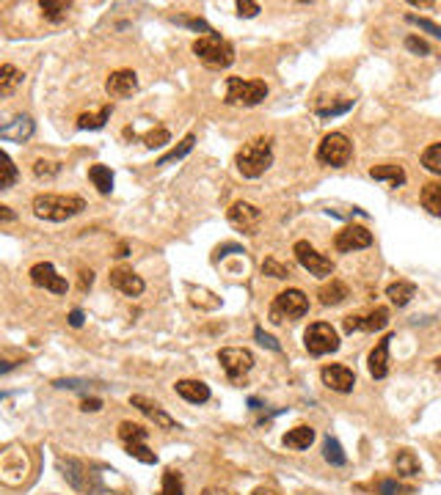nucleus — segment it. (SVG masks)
Wrapping results in <instances>:
<instances>
[{
  "label": "nucleus",
  "instance_id": "nucleus-33",
  "mask_svg": "<svg viewBox=\"0 0 441 495\" xmlns=\"http://www.w3.org/2000/svg\"><path fill=\"white\" fill-rule=\"evenodd\" d=\"M323 457H326V462H331L334 468H342L345 462H348V454L342 451V446H339L337 438H326V443H323Z\"/></svg>",
  "mask_w": 441,
  "mask_h": 495
},
{
  "label": "nucleus",
  "instance_id": "nucleus-9",
  "mask_svg": "<svg viewBox=\"0 0 441 495\" xmlns=\"http://www.w3.org/2000/svg\"><path fill=\"white\" fill-rule=\"evenodd\" d=\"M292 253H295L298 264L309 272V275L326 278V275H331V272H334V262H331V259H326L323 253H317V250H314L307 240H298V243L292 245Z\"/></svg>",
  "mask_w": 441,
  "mask_h": 495
},
{
  "label": "nucleus",
  "instance_id": "nucleus-25",
  "mask_svg": "<svg viewBox=\"0 0 441 495\" xmlns=\"http://www.w3.org/2000/svg\"><path fill=\"white\" fill-rule=\"evenodd\" d=\"M317 297H320V303H323V305H339L345 297H350V292H348V286H345L342 281H337V278H334L331 284L320 286Z\"/></svg>",
  "mask_w": 441,
  "mask_h": 495
},
{
  "label": "nucleus",
  "instance_id": "nucleus-24",
  "mask_svg": "<svg viewBox=\"0 0 441 495\" xmlns=\"http://www.w3.org/2000/svg\"><path fill=\"white\" fill-rule=\"evenodd\" d=\"M414 295H416V286L411 281H394V284H389V289H386V297H389L397 308L408 305Z\"/></svg>",
  "mask_w": 441,
  "mask_h": 495
},
{
  "label": "nucleus",
  "instance_id": "nucleus-21",
  "mask_svg": "<svg viewBox=\"0 0 441 495\" xmlns=\"http://www.w3.org/2000/svg\"><path fill=\"white\" fill-rule=\"evenodd\" d=\"M33 135V122H30V116H17L11 124H6L3 129H0V138L3 141H17V144H23Z\"/></svg>",
  "mask_w": 441,
  "mask_h": 495
},
{
  "label": "nucleus",
  "instance_id": "nucleus-28",
  "mask_svg": "<svg viewBox=\"0 0 441 495\" xmlns=\"http://www.w3.org/2000/svg\"><path fill=\"white\" fill-rule=\"evenodd\" d=\"M88 179L94 182V187H97L103 196H108V193L113 190V171H110L108 165H91V168H88Z\"/></svg>",
  "mask_w": 441,
  "mask_h": 495
},
{
  "label": "nucleus",
  "instance_id": "nucleus-35",
  "mask_svg": "<svg viewBox=\"0 0 441 495\" xmlns=\"http://www.w3.org/2000/svg\"><path fill=\"white\" fill-rule=\"evenodd\" d=\"M422 165L430 173L441 176V144H430V146L422 151Z\"/></svg>",
  "mask_w": 441,
  "mask_h": 495
},
{
  "label": "nucleus",
  "instance_id": "nucleus-4",
  "mask_svg": "<svg viewBox=\"0 0 441 495\" xmlns=\"http://www.w3.org/2000/svg\"><path fill=\"white\" fill-rule=\"evenodd\" d=\"M265 97H268L265 80H243V77H229L227 80V105L254 107Z\"/></svg>",
  "mask_w": 441,
  "mask_h": 495
},
{
  "label": "nucleus",
  "instance_id": "nucleus-36",
  "mask_svg": "<svg viewBox=\"0 0 441 495\" xmlns=\"http://www.w3.org/2000/svg\"><path fill=\"white\" fill-rule=\"evenodd\" d=\"M0 171H3V176H0V190H8L14 182H17V165H14V160L8 157V154H3L0 157Z\"/></svg>",
  "mask_w": 441,
  "mask_h": 495
},
{
  "label": "nucleus",
  "instance_id": "nucleus-32",
  "mask_svg": "<svg viewBox=\"0 0 441 495\" xmlns=\"http://www.w3.org/2000/svg\"><path fill=\"white\" fill-rule=\"evenodd\" d=\"M39 8H42V14H45V20H50V23H61L72 6H69L67 0H42Z\"/></svg>",
  "mask_w": 441,
  "mask_h": 495
},
{
  "label": "nucleus",
  "instance_id": "nucleus-42",
  "mask_svg": "<svg viewBox=\"0 0 441 495\" xmlns=\"http://www.w3.org/2000/svg\"><path fill=\"white\" fill-rule=\"evenodd\" d=\"M411 25H416V28H422V30H428L430 36H436V39H441V28L436 23H430V20H422V17H416V14H408L406 17Z\"/></svg>",
  "mask_w": 441,
  "mask_h": 495
},
{
  "label": "nucleus",
  "instance_id": "nucleus-22",
  "mask_svg": "<svg viewBox=\"0 0 441 495\" xmlns=\"http://www.w3.org/2000/svg\"><path fill=\"white\" fill-rule=\"evenodd\" d=\"M370 176L378 179V182H389L391 187H403V185H406V171H403L400 165H394V163L370 168Z\"/></svg>",
  "mask_w": 441,
  "mask_h": 495
},
{
  "label": "nucleus",
  "instance_id": "nucleus-12",
  "mask_svg": "<svg viewBox=\"0 0 441 495\" xmlns=\"http://www.w3.org/2000/svg\"><path fill=\"white\" fill-rule=\"evenodd\" d=\"M229 223L243 234H257V228L262 223V212L248 201H234L229 206Z\"/></svg>",
  "mask_w": 441,
  "mask_h": 495
},
{
  "label": "nucleus",
  "instance_id": "nucleus-34",
  "mask_svg": "<svg viewBox=\"0 0 441 495\" xmlns=\"http://www.w3.org/2000/svg\"><path fill=\"white\" fill-rule=\"evenodd\" d=\"M193 144H196V135L190 132V135H185V138H182L180 146H174L168 154H163V157L157 160V165H168V163H174V160H182V157H185V154L193 148Z\"/></svg>",
  "mask_w": 441,
  "mask_h": 495
},
{
  "label": "nucleus",
  "instance_id": "nucleus-19",
  "mask_svg": "<svg viewBox=\"0 0 441 495\" xmlns=\"http://www.w3.org/2000/svg\"><path fill=\"white\" fill-rule=\"evenodd\" d=\"M394 342V336H386V339H381L375 349L370 352V358H367V369L370 374L375 377V380H384L386 374H389V344Z\"/></svg>",
  "mask_w": 441,
  "mask_h": 495
},
{
  "label": "nucleus",
  "instance_id": "nucleus-30",
  "mask_svg": "<svg viewBox=\"0 0 441 495\" xmlns=\"http://www.w3.org/2000/svg\"><path fill=\"white\" fill-rule=\"evenodd\" d=\"M110 113H113V105H105L97 113H83L78 119V127L80 129H103L105 122L110 119Z\"/></svg>",
  "mask_w": 441,
  "mask_h": 495
},
{
  "label": "nucleus",
  "instance_id": "nucleus-3",
  "mask_svg": "<svg viewBox=\"0 0 441 495\" xmlns=\"http://www.w3.org/2000/svg\"><path fill=\"white\" fill-rule=\"evenodd\" d=\"M193 52L207 69H229L234 64V47L224 36H218L215 30L210 36L196 39L193 42Z\"/></svg>",
  "mask_w": 441,
  "mask_h": 495
},
{
  "label": "nucleus",
  "instance_id": "nucleus-2",
  "mask_svg": "<svg viewBox=\"0 0 441 495\" xmlns=\"http://www.w3.org/2000/svg\"><path fill=\"white\" fill-rule=\"evenodd\" d=\"M86 209V201L80 196H58V193H42L33 198V215L42 221L64 223Z\"/></svg>",
  "mask_w": 441,
  "mask_h": 495
},
{
  "label": "nucleus",
  "instance_id": "nucleus-7",
  "mask_svg": "<svg viewBox=\"0 0 441 495\" xmlns=\"http://www.w3.org/2000/svg\"><path fill=\"white\" fill-rule=\"evenodd\" d=\"M350 154H353V144H350L348 135H342V132H328V135L320 141V146H317V160L326 163V165H334V168L348 165Z\"/></svg>",
  "mask_w": 441,
  "mask_h": 495
},
{
  "label": "nucleus",
  "instance_id": "nucleus-31",
  "mask_svg": "<svg viewBox=\"0 0 441 495\" xmlns=\"http://www.w3.org/2000/svg\"><path fill=\"white\" fill-rule=\"evenodd\" d=\"M160 495H185V482H182L180 470L166 468V473H163V484H160Z\"/></svg>",
  "mask_w": 441,
  "mask_h": 495
},
{
  "label": "nucleus",
  "instance_id": "nucleus-49",
  "mask_svg": "<svg viewBox=\"0 0 441 495\" xmlns=\"http://www.w3.org/2000/svg\"><path fill=\"white\" fill-rule=\"evenodd\" d=\"M91 284H94V272H91V270H80V289L86 292Z\"/></svg>",
  "mask_w": 441,
  "mask_h": 495
},
{
  "label": "nucleus",
  "instance_id": "nucleus-39",
  "mask_svg": "<svg viewBox=\"0 0 441 495\" xmlns=\"http://www.w3.org/2000/svg\"><path fill=\"white\" fill-rule=\"evenodd\" d=\"M262 275H270V278L285 281V278H290V267L282 264V262H276V259H265L262 262Z\"/></svg>",
  "mask_w": 441,
  "mask_h": 495
},
{
  "label": "nucleus",
  "instance_id": "nucleus-8",
  "mask_svg": "<svg viewBox=\"0 0 441 495\" xmlns=\"http://www.w3.org/2000/svg\"><path fill=\"white\" fill-rule=\"evenodd\" d=\"M218 361H221L224 371H227V377L234 380V383L243 380L248 371L254 369V355L248 349H243V346H224L218 352Z\"/></svg>",
  "mask_w": 441,
  "mask_h": 495
},
{
  "label": "nucleus",
  "instance_id": "nucleus-11",
  "mask_svg": "<svg viewBox=\"0 0 441 495\" xmlns=\"http://www.w3.org/2000/svg\"><path fill=\"white\" fill-rule=\"evenodd\" d=\"M30 284L33 286H39V289H47L52 295H67V289H69V284L55 272L50 262H39V264H33L30 267Z\"/></svg>",
  "mask_w": 441,
  "mask_h": 495
},
{
  "label": "nucleus",
  "instance_id": "nucleus-5",
  "mask_svg": "<svg viewBox=\"0 0 441 495\" xmlns=\"http://www.w3.org/2000/svg\"><path fill=\"white\" fill-rule=\"evenodd\" d=\"M309 311V297L301 289H285L279 292L273 305H270V322H285V320H301Z\"/></svg>",
  "mask_w": 441,
  "mask_h": 495
},
{
  "label": "nucleus",
  "instance_id": "nucleus-37",
  "mask_svg": "<svg viewBox=\"0 0 441 495\" xmlns=\"http://www.w3.org/2000/svg\"><path fill=\"white\" fill-rule=\"evenodd\" d=\"M419 460H416L411 451H400L397 454V473H403V476H416L419 473Z\"/></svg>",
  "mask_w": 441,
  "mask_h": 495
},
{
  "label": "nucleus",
  "instance_id": "nucleus-17",
  "mask_svg": "<svg viewBox=\"0 0 441 495\" xmlns=\"http://www.w3.org/2000/svg\"><path fill=\"white\" fill-rule=\"evenodd\" d=\"M130 404H132V407H138V410H141V413H144L149 421H155L160 429H180V424L171 419V416H168V413H166V410H163L157 402H152V399L135 394V396H130Z\"/></svg>",
  "mask_w": 441,
  "mask_h": 495
},
{
  "label": "nucleus",
  "instance_id": "nucleus-43",
  "mask_svg": "<svg viewBox=\"0 0 441 495\" xmlns=\"http://www.w3.org/2000/svg\"><path fill=\"white\" fill-rule=\"evenodd\" d=\"M254 339H257V342H260L262 346H268V349H273V352H282V344H279V342H276V339H273L270 333H265L262 327H257V330H254Z\"/></svg>",
  "mask_w": 441,
  "mask_h": 495
},
{
  "label": "nucleus",
  "instance_id": "nucleus-23",
  "mask_svg": "<svg viewBox=\"0 0 441 495\" xmlns=\"http://www.w3.org/2000/svg\"><path fill=\"white\" fill-rule=\"evenodd\" d=\"M314 443V429L311 426H295V429H290L285 435V446L287 448H292V451H304V448H309Z\"/></svg>",
  "mask_w": 441,
  "mask_h": 495
},
{
  "label": "nucleus",
  "instance_id": "nucleus-47",
  "mask_svg": "<svg viewBox=\"0 0 441 495\" xmlns=\"http://www.w3.org/2000/svg\"><path fill=\"white\" fill-rule=\"evenodd\" d=\"M406 47L411 50V52H416V55H430V47H428L422 39H416V36H408V39H406Z\"/></svg>",
  "mask_w": 441,
  "mask_h": 495
},
{
  "label": "nucleus",
  "instance_id": "nucleus-13",
  "mask_svg": "<svg viewBox=\"0 0 441 495\" xmlns=\"http://www.w3.org/2000/svg\"><path fill=\"white\" fill-rule=\"evenodd\" d=\"M339 253H353V250H362V248L372 245V231L364 228V226H345L334 240Z\"/></svg>",
  "mask_w": 441,
  "mask_h": 495
},
{
  "label": "nucleus",
  "instance_id": "nucleus-38",
  "mask_svg": "<svg viewBox=\"0 0 441 495\" xmlns=\"http://www.w3.org/2000/svg\"><path fill=\"white\" fill-rule=\"evenodd\" d=\"M127 448V454L130 457H135L138 462H144V465H155L157 462V454L155 451H149L147 448V443H132V446H125Z\"/></svg>",
  "mask_w": 441,
  "mask_h": 495
},
{
  "label": "nucleus",
  "instance_id": "nucleus-54",
  "mask_svg": "<svg viewBox=\"0 0 441 495\" xmlns=\"http://www.w3.org/2000/svg\"><path fill=\"white\" fill-rule=\"evenodd\" d=\"M436 371L441 374V358H436Z\"/></svg>",
  "mask_w": 441,
  "mask_h": 495
},
{
  "label": "nucleus",
  "instance_id": "nucleus-14",
  "mask_svg": "<svg viewBox=\"0 0 441 495\" xmlns=\"http://www.w3.org/2000/svg\"><path fill=\"white\" fill-rule=\"evenodd\" d=\"M105 91L113 99H127L138 91V74L132 69H116V72L108 74L105 80Z\"/></svg>",
  "mask_w": 441,
  "mask_h": 495
},
{
  "label": "nucleus",
  "instance_id": "nucleus-50",
  "mask_svg": "<svg viewBox=\"0 0 441 495\" xmlns=\"http://www.w3.org/2000/svg\"><path fill=\"white\" fill-rule=\"evenodd\" d=\"M69 325H72V327H80V325H83V311H80V308H75V311L69 314Z\"/></svg>",
  "mask_w": 441,
  "mask_h": 495
},
{
  "label": "nucleus",
  "instance_id": "nucleus-29",
  "mask_svg": "<svg viewBox=\"0 0 441 495\" xmlns=\"http://www.w3.org/2000/svg\"><path fill=\"white\" fill-rule=\"evenodd\" d=\"M422 206L430 212V215H441V182H430L422 187Z\"/></svg>",
  "mask_w": 441,
  "mask_h": 495
},
{
  "label": "nucleus",
  "instance_id": "nucleus-46",
  "mask_svg": "<svg viewBox=\"0 0 441 495\" xmlns=\"http://www.w3.org/2000/svg\"><path fill=\"white\" fill-rule=\"evenodd\" d=\"M378 493L381 495H400L403 493V487H400L394 479H384V482H378Z\"/></svg>",
  "mask_w": 441,
  "mask_h": 495
},
{
  "label": "nucleus",
  "instance_id": "nucleus-15",
  "mask_svg": "<svg viewBox=\"0 0 441 495\" xmlns=\"http://www.w3.org/2000/svg\"><path fill=\"white\" fill-rule=\"evenodd\" d=\"M108 278H110V286H113V289H119L122 295H127V297H138L147 289L144 278H141L138 272H132V267H113Z\"/></svg>",
  "mask_w": 441,
  "mask_h": 495
},
{
  "label": "nucleus",
  "instance_id": "nucleus-45",
  "mask_svg": "<svg viewBox=\"0 0 441 495\" xmlns=\"http://www.w3.org/2000/svg\"><path fill=\"white\" fill-rule=\"evenodd\" d=\"M144 141H147V146H149V148L163 146V144L168 141V132H166V129H155V132H149V135H147Z\"/></svg>",
  "mask_w": 441,
  "mask_h": 495
},
{
  "label": "nucleus",
  "instance_id": "nucleus-18",
  "mask_svg": "<svg viewBox=\"0 0 441 495\" xmlns=\"http://www.w3.org/2000/svg\"><path fill=\"white\" fill-rule=\"evenodd\" d=\"M58 465L64 470V479H67L75 490L91 495V484H97V479L86 473V465H83L80 460H58Z\"/></svg>",
  "mask_w": 441,
  "mask_h": 495
},
{
  "label": "nucleus",
  "instance_id": "nucleus-53",
  "mask_svg": "<svg viewBox=\"0 0 441 495\" xmlns=\"http://www.w3.org/2000/svg\"><path fill=\"white\" fill-rule=\"evenodd\" d=\"M116 256H127V243H122V245L116 248Z\"/></svg>",
  "mask_w": 441,
  "mask_h": 495
},
{
  "label": "nucleus",
  "instance_id": "nucleus-51",
  "mask_svg": "<svg viewBox=\"0 0 441 495\" xmlns=\"http://www.w3.org/2000/svg\"><path fill=\"white\" fill-rule=\"evenodd\" d=\"M11 221H14L11 206H0V223H11Z\"/></svg>",
  "mask_w": 441,
  "mask_h": 495
},
{
  "label": "nucleus",
  "instance_id": "nucleus-27",
  "mask_svg": "<svg viewBox=\"0 0 441 495\" xmlns=\"http://www.w3.org/2000/svg\"><path fill=\"white\" fill-rule=\"evenodd\" d=\"M147 435H149V429H144L141 424H132V421H122V424H119V441L125 446L144 443Z\"/></svg>",
  "mask_w": 441,
  "mask_h": 495
},
{
  "label": "nucleus",
  "instance_id": "nucleus-40",
  "mask_svg": "<svg viewBox=\"0 0 441 495\" xmlns=\"http://www.w3.org/2000/svg\"><path fill=\"white\" fill-rule=\"evenodd\" d=\"M350 107H353V99H345V102H339V105H317V116L328 119V116H339V113H348Z\"/></svg>",
  "mask_w": 441,
  "mask_h": 495
},
{
  "label": "nucleus",
  "instance_id": "nucleus-52",
  "mask_svg": "<svg viewBox=\"0 0 441 495\" xmlns=\"http://www.w3.org/2000/svg\"><path fill=\"white\" fill-rule=\"evenodd\" d=\"M254 495H279L276 490H270V487H257V493Z\"/></svg>",
  "mask_w": 441,
  "mask_h": 495
},
{
  "label": "nucleus",
  "instance_id": "nucleus-20",
  "mask_svg": "<svg viewBox=\"0 0 441 495\" xmlns=\"http://www.w3.org/2000/svg\"><path fill=\"white\" fill-rule=\"evenodd\" d=\"M174 391L185 399V402H190V404H205L210 402V385L207 383H202V380H180L177 385H174Z\"/></svg>",
  "mask_w": 441,
  "mask_h": 495
},
{
  "label": "nucleus",
  "instance_id": "nucleus-1",
  "mask_svg": "<svg viewBox=\"0 0 441 495\" xmlns=\"http://www.w3.org/2000/svg\"><path fill=\"white\" fill-rule=\"evenodd\" d=\"M234 165H237V171L243 173L246 179H257V176H262V173L273 165V138L260 135V138L248 141L246 146L237 151Z\"/></svg>",
  "mask_w": 441,
  "mask_h": 495
},
{
  "label": "nucleus",
  "instance_id": "nucleus-41",
  "mask_svg": "<svg viewBox=\"0 0 441 495\" xmlns=\"http://www.w3.org/2000/svg\"><path fill=\"white\" fill-rule=\"evenodd\" d=\"M33 173H36L39 179H52V176L61 173V165H58V163H50V160H36Z\"/></svg>",
  "mask_w": 441,
  "mask_h": 495
},
{
  "label": "nucleus",
  "instance_id": "nucleus-16",
  "mask_svg": "<svg viewBox=\"0 0 441 495\" xmlns=\"http://www.w3.org/2000/svg\"><path fill=\"white\" fill-rule=\"evenodd\" d=\"M320 377H323V383H326L331 391H337V394H348V391H353V385H356V374L348 369V366H342V363L323 366Z\"/></svg>",
  "mask_w": 441,
  "mask_h": 495
},
{
  "label": "nucleus",
  "instance_id": "nucleus-6",
  "mask_svg": "<svg viewBox=\"0 0 441 495\" xmlns=\"http://www.w3.org/2000/svg\"><path fill=\"white\" fill-rule=\"evenodd\" d=\"M304 346H307V352L314 355V358L328 355V352H337L339 349L337 330L328 322H314V325L307 327V333H304Z\"/></svg>",
  "mask_w": 441,
  "mask_h": 495
},
{
  "label": "nucleus",
  "instance_id": "nucleus-48",
  "mask_svg": "<svg viewBox=\"0 0 441 495\" xmlns=\"http://www.w3.org/2000/svg\"><path fill=\"white\" fill-rule=\"evenodd\" d=\"M100 407H103V399H94V396H91V399L86 396L83 404H80V410H86V413H97Z\"/></svg>",
  "mask_w": 441,
  "mask_h": 495
},
{
  "label": "nucleus",
  "instance_id": "nucleus-26",
  "mask_svg": "<svg viewBox=\"0 0 441 495\" xmlns=\"http://www.w3.org/2000/svg\"><path fill=\"white\" fill-rule=\"evenodd\" d=\"M20 83H23V72L17 66H11V64L0 66V97H11Z\"/></svg>",
  "mask_w": 441,
  "mask_h": 495
},
{
  "label": "nucleus",
  "instance_id": "nucleus-44",
  "mask_svg": "<svg viewBox=\"0 0 441 495\" xmlns=\"http://www.w3.org/2000/svg\"><path fill=\"white\" fill-rule=\"evenodd\" d=\"M237 14L240 17H257L260 14V3H254V0H237Z\"/></svg>",
  "mask_w": 441,
  "mask_h": 495
},
{
  "label": "nucleus",
  "instance_id": "nucleus-10",
  "mask_svg": "<svg viewBox=\"0 0 441 495\" xmlns=\"http://www.w3.org/2000/svg\"><path fill=\"white\" fill-rule=\"evenodd\" d=\"M345 333H375V330H384L386 325H389V311L384 308V305H378V308H372L370 314H350V317H345Z\"/></svg>",
  "mask_w": 441,
  "mask_h": 495
}]
</instances>
